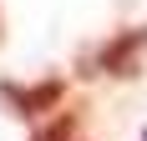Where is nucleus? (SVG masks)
Listing matches in <instances>:
<instances>
[{
  "instance_id": "obj_2",
  "label": "nucleus",
  "mask_w": 147,
  "mask_h": 141,
  "mask_svg": "<svg viewBox=\"0 0 147 141\" xmlns=\"http://www.w3.org/2000/svg\"><path fill=\"white\" fill-rule=\"evenodd\" d=\"M0 101H5L15 116H41V111H51V106L61 101V81L56 76H46V81H36V86L0 81Z\"/></svg>"
},
{
  "instance_id": "obj_3",
  "label": "nucleus",
  "mask_w": 147,
  "mask_h": 141,
  "mask_svg": "<svg viewBox=\"0 0 147 141\" xmlns=\"http://www.w3.org/2000/svg\"><path fill=\"white\" fill-rule=\"evenodd\" d=\"M71 136H76V116H71V111H61L51 126L36 131V141H71Z\"/></svg>"
},
{
  "instance_id": "obj_1",
  "label": "nucleus",
  "mask_w": 147,
  "mask_h": 141,
  "mask_svg": "<svg viewBox=\"0 0 147 141\" xmlns=\"http://www.w3.org/2000/svg\"><path fill=\"white\" fill-rule=\"evenodd\" d=\"M142 51H147V25H132V30H122L117 41H107L96 51V70H107V76H137Z\"/></svg>"
}]
</instances>
